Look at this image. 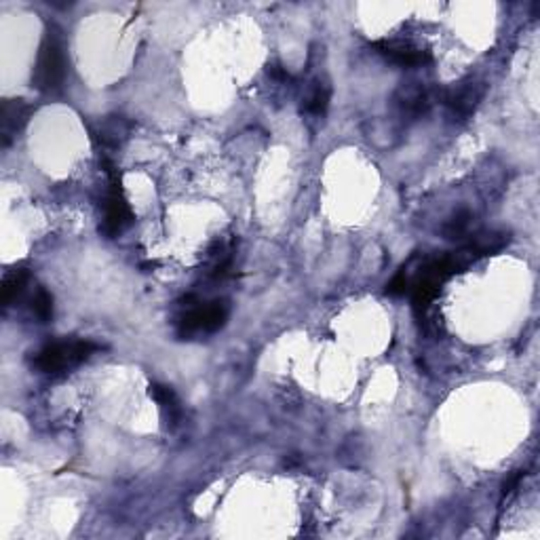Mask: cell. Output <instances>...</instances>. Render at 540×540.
I'll list each match as a JSON object with an SVG mask.
<instances>
[{
  "instance_id": "6da1fadb",
  "label": "cell",
  "mask_w": 540,
  "mask_h": 540,
  "mask_svg": "<svg viewBox=\"0 0 540 540\" xmlns=\"http://www.w3.org/2000/svg\"><path fill=\"white\" fill-rule=\"evenodd\" d=\"M68 77V57L64 40H61L60 32L51 28L45 34L43 43H40L37 68H34V85L43 94H57L64 89Z\"/></svg>"
},
{
  "instance_id": "7a4b0ae2",
  "label": "cell",
  "mask_w": 540,
  "mask_h": 540,
  "mask_svg": "<svg viewBox=\"0 0 540 540\" xmlns=\"http://www.w3.org/2000/svg\"><path fill=\"white\" fill-rule=\"evenodd\" d=\"M95 350H100V347L91 340L53 342L38 350L34 357V367L45 373H60L87 361Z\"/></svg>"
},
{
  "instance_id": "3957f363",
  "label": "cell",
  "mask_w": 540,
  "mask_h": 540,
  "mask_svg": "<svg viewBox=\"0 0 540 540\" xmlns=\"http://www.w3.org/2000/svg\"><path fill=\"white\" fill-rule=\"evenodd\" d=\"M226 319L228 304L224 300L188 304L186 313L180 317V334L188 338L194 334H211L220 330Z\"/></svg>"
},
{
  "instance_id": "277c9868",
  "label": "cell",
  "mask_w": 540,
  "mask_h": 540,
  "mask_svg": "<svg viewBox=\"0 0 540 540\" xmlns=\"http://www.w3.org/2000/svg\"><path fill=\"white\" fill-rule=\"evenodd\" d=\"M106 165V171L110 174V188H108L106 194V205H103V224H102V233L106 237H119L120 233L127 231L134 222V214H131V207L125 199L123 188H120V177L114 174L108 160H103Z\"/></svg>"
},
{
  "instance_id": "5b68a950",
  "label": "cell",
  "mask_w": 540,
  "mask_h": 540,
  "mask_svg": "<svg viewBox=\"0 0 540 540\" xmlns=\"http://www.w3.org/2000/svg\"><path fill=\"white\" fill-rule=\"evenodd\" d=\"M486 95V85L481 80H461L444 94V103L454 119H469L477 110Z\"/></svg>"
},
{
  "instance_id": "8992f818",
  "label": "cell",
  "mask_w": 540,
  "mask_h": 540,
  "mask_svg": "<svg viewBox=\"0 0 540 540\" xmlns=\"http://www.w3.org/2000/svg\"><path fill=\"white\" fill-rule=\"evenodd\" d=\"M380 55L393 61V64L413 68V66H424L430 61V53L418 47V45L410 43V40H380V43L373 45Z\"/></svg>"
},
{
  "instance_id": "52a82bcc",
  "label": "cell",
  "mask_w": 540,
  "mask_h": 540,
  "mask_svg": "<svg viewBox=\"0 0 540 540\" xmlns=\"http://www.w3.org/2000/svg\"><path fill=\"white\" fill-rule=\"evenodd\" d=\"M32 108L24 100H7L3 103V112H0V137H3V146H9L11 140L24 129V125L30 119Z\"/></svg>"
},
{
  "instance_id": "ba28073f",
  "label": "cell",
  "mask_w": 540,
  "mask_h": 540,
  "mask_svg": "<svg viewBox=\"0 0 540 540\" xmlns=\"http://www.w3.org/2000/svg\"><path fill=\"white\" fill-rule=\"evenodd\" d=\"M94 140L106 151H117L127 140L131 134V123L123 117H106L91 129Z\"/></svg>"
},
{
  "instance_id": "9c48e42d",
  "label": "cell",
  "mask_w": 540,
  "mask_h": 540,
  "mask_svg": "<svg viewBox=\"0 0 540 540\" xmlns=\"http://www.w3.org/2000/svg\"><path fill=\"white\" fill-rule=\"evenodd\" d=\"M395 103L397 108L407 117H421V114H427L430 103H433V97H430V91L422 85L413 83V85H404L395 95Z\"/></svg>"
},
{
  "instance_id": "30bf717a",
  "label": "cell",
  "mask_w": 540,
  "mask_h": 540,
  "mask_svg": "<svg viewBox=\"0 0 540 540\" xmlns=\"http://www.w3.org/2000/svg\"><path fill=\"white\" fill-rule=\"evenodd\" d=\"M151 397L159 404L160 412H163V416H165V421L171 422V424H176L177 421H180V416H182L180 401H177L176 393L169 387H165V384H152Z\"/></svg>"
},
{
  "instance_id": "8fae6325",
  "label": "cell",
  "mask_w": 540,
  "mask_h": 540,
  "mask_svg": "<svg viewBox=\"0 0 540 540\" xmlns=\"http://www.w3.org/2000/svg\"><path fill=\"white\" fill-rule=\"evenodd\" d=\"M28 279H30V274H28V270L24 268H15L11 270L7 277L3 279V290H0V298H3L4 307H11L15 300H20L21 294L26 291Z\"/></svg>"
},
{
  "instance_id": "7c38bea8",
  "label": "cell",
  "mask_w": 540,
  "mask_h": 540,
  "mask_svg": "<svg viewBox=\"0 0 540 540\" xmlns=\"http://www.w3.org/2000/svg\"><path fill=\"white\" fill-rule=\"evenodd\" d=\"M327 106H330V89H327L325 85L315 83V87L304 97L302 112L313 114V117H323L327 112Z\"/></svg>"
},
{
  "instance_id": "4fadbf2b",
  "label": "cell",
  "mask_w": 540,
  "mask_h": 540,
  "mask_svg": "<svg viewBox=\"0 0 540 540\" xmlns=\"http://www.w3.org/2000/svg\"><path fill=\"white\" fill-rule=\"evenodd\" d=\"M32 313L37 315L40 321H49L53 317V298H51L49 291L43 290V287H40L32 298Z\"/></svg>"
},
{
  "instance_id": "5bb4252c",
  "label": "cell",
  "mask_w": 540,
  "mask_h": 540,
  "mask_svg": "<svg viewBox=\"0 0 540 540\" xmlns=\"http://www.w3.org/2000/svg\"><path fill=\"white\" fill-rule=\"evenodd\" d=\"M470 222H473V216H470L469 211H458V214L454 216L452 220L446 224V228H444L446 234H447V239H461V237H464V234L469 233Z\"/></svg>"
},
{
  "instance_id": "9a60e30c",
  "label": "cell",
  "mask_w": 540,
  "mask_h": 540,
  "mask_svg": "<svg viewBox=\"0 0 540 540\" xmlns=\"http://www.w3.org/2000/svg\"><path fill=\"white\" fill-rule=\"evenodd\" d=\"M521 477H524V473H521V470H517V473L511 477V479L507 481V484H504V490H503V494L504 496H507V494H511L515 490L517 486H520V481H521Z\"/></svg>"
}]
</instances>
